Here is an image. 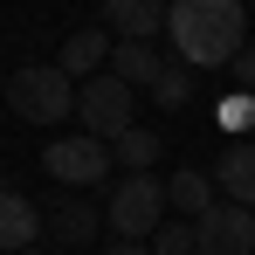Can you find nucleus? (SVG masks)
I'll return each instance as SVG.
<instances>
[{
	"mask_svg": "<svg viewBox=\"0 0 255 255\" xmlns=\"http://www.w3.org/2000/svg\"><path fill=\"white\" fill-rule=\"evenodd\" d=\"M159 152H166V138H159V131H145V125H131V131L111 138V159H118L125 172H152V166H159Z\"/></svg>",
	"mask_w": 255,
	"mask_h": 255,
	"instance_id": "14",
	"label": "nucleus"
},
{
	"mask_svg": "<svg viewBox=\"0 0 255 255\" xmlns=\"http://www.w3.org/2000/svg\"><path fill=\"white\" fill-rule=\"evenodd\" d=\"M21 255H48V242H42V249H21Z\"/></svg>",
	"mask_w": 255,
	"mask_h": 255,
	"instance_id": "20",
	"label": "nucleus"
},
{
	"mask_svg": "<svg viewBox=\"0 0 255 255\" xmlns=\"http://www.w3.org/2000/svg\"><path fill=\"white\" fill-rule=\"evenodd\" d=\"M152 104H159V111H186V104H193V69H186L179 55H166V69H159V83H152Z\"/></svg>",
	"mask_w": 255,
	"mask_h": 255,
	"instance_id": "15",
	"label": "nucleus"
},
{
	"mask_svg": "<svg viewBox=\"0 0 255 255\" xmlns=\"http://www.w3.org/2000/svg\"><path fill=\"white\" fill-rule=\"evenodd\" d=\"M97 21L118 42H152V35H166V0H104Z\"/></svg>",
	"mask_w": 255,
	"mask_h": 255,
	"instance_id": "8",
	"label": "nucleus"
},
{
	"mask_svg": "<svg viewBox=\"0 0 255 255\" xmlns=\"http://www.w3.org/2000/svg\"><path fill=\"white\" fill-rule=\"evenodd\" d=\"M214 186H221V200H235V207L255 214V145H228L221 159H214Z\"/></svg>",
	"mask_w": 255,
	"mask_h": 255,
	"instance_id": "9",
	"label": "nucleus"
},
{
	"mask_svg": "<svg viewBox=\"0 0 255 255\" xmlns=\"http://www.w3.org/2000/svg\"><path fill=\"white\" fill-rule=\"evenodd\" d=\"M235 90H249V97H255V42L235 55Z\"/></svg>",
	"mask_w": 255,
	"mask_h": 255,
	"instance_id": "18",
	"label": "nucleus"
},
{
	"mask_svg": "<svg viewBox=\"0 0 255 255\" xmlns=\"http://www.w3.org/2000/svg\"><path fill=\"white\" fill-rule=\"evenodd\" d=\"M214 200H221L214 172H193V166H179V172L166 179V207L179 214V221H200V214H214Z\"/></svg>",
	"mask_w": 255,
	"mask_h": 255,
	"instance_id": "10",
	"label": "nucleus"
},
{
	"mask_svg": "<svg viewBox=\"0 0 255 255\" xmlns=\"http://www.w3.org/2000/svg\"><path fill=\"white\" fill-rule=\"evenodd\" d=\"M166 35L186 69H235V55L249 48V7L242 0H172Z\"/></svg>",
	"mask_w": 255,
	"mask_h": 255,
	"instance_id": "1",
	"label": "nucleus"
},
{
	"mask_svg": "<svg viewBox=\"0 0 255 255\" xmlns=\"http://www.w3.org/2000/svg\"><path fill=\"white\" fill-rule=\"evenodd\" d=\"M111 28H76L69 42H62V55H55V69L62 76H90V69H111Z\"/></svg>",
	"mask_w": 255,
	"mask_h": 255,
	"instance_id": "12",
	"label": "nucleus"
},
{
	"mask_svg": "<svg viewBox=\"0 0 255 255\" xmlns=\"http://www.w3.org/2000/svg\"><path fill=\"white\" fill-rule=\"evenodd\" d=\"M7 104L28 125H62V118H76V76H62L55 62H28L7 76Z\"/></svg>",
	"mask_w": 255,
	"mask_h": 255,
	"instance_id": "3",
	"label": "nucleus"
},
{
	"mask_svg": "<svg viewBox=\"0 0 255 255\" xmlns=\"http://www.w3.org/2000/svg\"><path fill=\"white\" fill-rule=\"evenodd\" d=\"M104 255H152V242H104Z\"/></svg>",
	"mask_w": 255,
	"mask_h": 255,
	"instance_id": "19",
	"label": "nucleus"
},
{
	"mask_svg": "<svg viewBox=\"0 0 255 255\" xmlns=\"http://www.w3.org/2000/svg\"><path fill=\"white\" fill-rule=\"evenodd\" d=\"M97 228H104V214L90 207L83 193H62V200L48 207V242H76V249H83V242H97Z\"/></svg>",
	"mask_w": 255,
	"mask_h": 255,
	"instance_id": "11",
	"label": "nucleus"
},
{
	"mask_svg": "<svg viewBox=\"0 0 255 255\" xmlns=\"http://www.w3.org/2000/svg\"><path fill=\"white\" fill-rule=\"evenodd\" d=\"M42 166H48V179H55V186L83 193V186H104L118 159H111V145H104V138L76 131V138H55V145H48V152H42Z\"/></svg>",
	"mask_w": 255,
	"mask_h": 255,
	"instance_id": "4",
	"label": "nucleus"
},
{
	"mask_svg": "<svg viewBox=\"0 0 255 255\" xmlns=\"http://www.w3.org/2000/svg\"><path fill=\"white\" fill-rule=\"evenodd\" d=\"M104 228H111L118 242H152V235L166 228V179L125 172V179L111 186V200H104Z\"/></svg>",
	"mask_w": 255,
	"mask_h": 255,
	"instance_id": "2",
	"label": "nucleus"
},
{
	"mask_svg": "<svg viewBox=\"0 0 255 255\" xmlns=\"http://www.w3.org/2000/svg\"><path fill=\"white\" fill-rule=\"evenodd\" d=\"M76 118H83L90 138H118V131L138 125V111H131V83H118V76H90L83 90H76Z\"/></svg>",
	"mask_w": 255,
	"mask_h": 255,
	"instance_id": "5",
	"label": "nucleus"
},
{
	"mask_svg": "<svg viewBox=\"0 0 255 255\" xmlns=\"http://www.w3.org/2000/svg\"><path fill=\"white\" fill-rule=\"evenodd\" d=\"M159 69H166V55H159L152 42H111V76H118V83H131V90L145 83V90H152Z\"/></svg>",
	"mask_w": 255,
	"mask_h": 255,
	"instance_id": "13",
	"label": "nucleus"
},
{
	"mask_svg": "<svg viewBox=\"0 0 255 255\" xmlns=\"http://www.w3.org/2000/svg\"><path fill=\"white\" fill-rule=\"evenodd\" d=\"M193 255H255V214L235 200H214V214L193 221Z\"/></svg>",
	"mask_w": 255,
	"mask_h": 255,
	"instance_id": "6",
	"label": "nucleus"
},
{
	"mask_svg": "<svg viewBox=\"0 0 255 255\" xmlns=\"http://www.w3.org/2000/svg\"><path fill=\"white\" fill-rule=\"evenodd\" d=\"M200 242H193V221H166L159 235H152V255H193Z\"/></svg>",
	"mask_w": 255,
	"mask_h": 255,
	"instance_id": "17",
	"label": "nucleus"
},
{
	"mask_svg": "<svg viewBox=\"0 0 255 255\" xmlns=\"http://www.w3.org/2000/svg\"><path fill=\"white\" fill-rule=\"evenodd\" d=\"M48 235V214L28 200V193H14V186H0V255H21V249H42Z\"/></svg>",
	"mask_w": 255,
	"mask_h": 255,
	"instance_id": "7",
	"label": "nucleus"
},
{
	"mask_svg": "<svg viewBox=\"0 0 255 255\" xmlns=\"http://www.w3.org/2000/svg\"><path fill=\"white\" fill-rule=\"evenodd\" d=\"M214 118H221V131H249L255 125V97L249 90H228V97L214 104Z\"/></svg>",
	"mask_w": 255,
	"mask_h": 255,
	"instance_id": "16",
	"label": "nucleus"
}]
</instances>
